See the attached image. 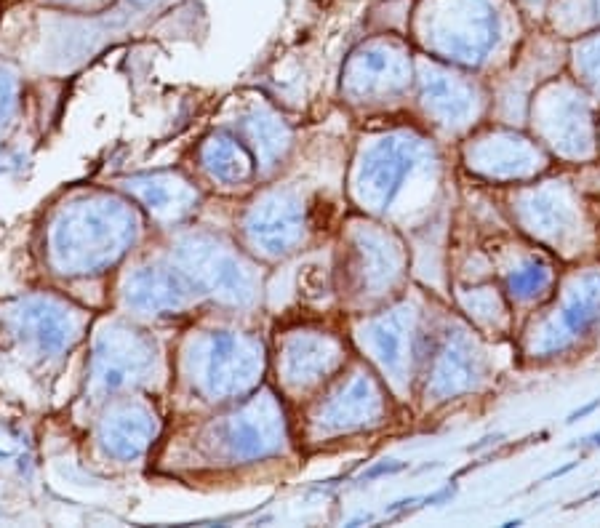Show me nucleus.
Returning a JSON list of instances; mask_svg holds the SVG:
<instances>
[{
  "mask_svg": "<svg viewBox=\"0 0 600 528\" xmlns=\"http://www.w3.org/2000/svg\"><path fill=\"white\" fill-rule=\"evenodd\" d=\"M550 267L539 259H528L526 264H520L518 270H512L507 275V291L512 299L518 302H534L550 288Z\"/></svg>",
  "mask_w": 600,
  "mask_h": 528,
  "instance_id": "a878e982",
  "label": "nucleus"
},
{
  "mask_svg": "<svg viewBox=\"0 0 600 528\" xmlns=\"http://www.w3.org/2000/svg\"><path fill=\"white\" fill-rule=\"evenodd\" d=\"M600 315V275H587L582 283L574 288V294L568 296L563 304L555 326L547 331L542 347L544 350H563L576 336H582L587 328L595 323Z\"/></svg>",
  "mask_w": 600,
  "mask_h": 528,
  "instance_id": "4be33fe9",
  "label": "nucleus"
},
{
  "mask_svg": "<svg viewBox=\"0 0 600 528\" xmlns=\"http://www.w3.org/2000/svg\"><path fill=\"white\" fill-rule=\"evenodd\" d=\"M494 142V139H491ZM494 152L478 150V166H486L488 174L499 176H523L536 166V155L523 139H512V136H499L494 144H488Z\"/></svg>",
  "mask_w": 600,
  "mask_h": 528,
  "instance_id": "5701e85b",
  "label": "nucleus"
},
{
  "mask_svg": "<svg viewBox=\"0 0 600 528\" xmlns=\"http://www.w3.org/2000/svg\"><path fill=\"white\" fill-rule=\"evenodd\" d=\"M598 406H600V398H595V400H592V403H587V406H582V408H579V411H574V414L568 416V424L576 422V419H582V416L592 414V411H595V408H598Z\"/></svg>",
  "mask_w": 600,
  "mask_h": 528,
  "instance_id": "2f4dec72",
  "label": "nucleus"
},
{
  "mask_svg": "<svg viewBox=\"0 0 600 528\" xmlns=\"http://www.w3.org/2000/svg\"><path fill=\"white\" fill-rule=\"evenodd\" d=\"M414 78V56L406 40L376 35L350 54L342 72V91L352 102H384L400 96Z\"/></svg>",
  "mask_w": 600,
  "mask_h": 528,
  "instance_id": "4468645a",
  "label": "nucleus"
},
{
  "mask_svg": "<svg viewBox=\"0 0 600 528\" xmlns=\"http://www.w3.org/2000/svg\"><path fill=\"white\" fill-rule=\"evenodd\" d=\"M523 11H539V14H547V6H550V0H518Z\"/></svg>",
  "mask_w": 600,
  "mask_h": 528,
  "instance_id": "7c9ffc66",
  "label": "nucleus"
},
{
  "mask_svg": "<svg viewBox=\"0 0 600 528\" xmlns=\"http://www.w3.org/2000/svg\"><path fill=\"white\" fill-rule=\"evenodd\" d=\"M310 235V206L302 192L267 184L254 192L238 216V240L259 262H283Z\"/></svg>",
  "mask_w": 600,
  "mask_h": 528,
  "instance_id": "0eeeda50",
  "label": "nucleus"
},
{
  "mask_svg": "<svg viewBox=\"0 0 600 528\" xmlns=\"http://www.w3.org/2000/svg\"><path fill=\"white\" fill-rule=\"evenodd\" d=\"M520 14L518 0H416L408 27L435 59L480 67L510 46Z\"/></svg>",
  "mask_w": 600,
  "mask_h": 528,
  "instance_id": "20e7f679",
  "label": "nucleus"
},
{
  "mask_svg": "<svg viewBox=\"0 0 600 528\" xmlns=\"http://www.w3.org/2000/svg\"><path fill=\"white\" fill-rule=\"evenodd\" d=\"M430 144L408 131H392L360 150L352 171V195L360 206L387 214L406 190V184L430 163Z\"/></svg>",
  "mask_w": 600,
  "mask_h": 528,
  "instance_id": "1a4fd4ad",
  "label": "nucleus"
},
{
  "mask_svg": "<svg viewBox=\"0 0 600 528\" xmlns=\"http://www.w3.org/2000/svg\"><path fill=\"white\" fill-rule=\"evenodd\" d=\"M190 419L166 448L171 470L195 475L246 470L280 459L291 443L283 395L264 384L248 398L200 411Z\"/></svg>",
  "mask_w": 600,
  "mask_h": 528,
  "instance_id": "f03ea898",
  "label": "nucleus"
},
{
  "mask_svg": "<svg viewBox=\"0 0 600 528\" xmlns=\"http://www.w3.org/2000/svg\"><path fill=\"white\" fill-rule=\"evenodd\" d=\"M150 219L123 190L83 187L64 195L46 216L43 254L62 280H91L134 254Z\"/></svg>",
  "mask_w": 600,
  "mask_h": 528,
  "instance_id": "f257e3e1",
  "label": "nucleus"
},
{
  "mask_svg": "<svg viewBox=\"0 0 600 528\" xmlns=\"http://www.w3.org/2000/svg\"><path fill=\"white\" fill-rule=\"evenodd\" d=\"M576 62L582 64V70L590 78H600V27L592 30L587 38L576 48Z\"/></svg>",
  "mask_w": 600,
  "mask_h": 528,
  "instance_id": "c85d7f7f",
  "label": "nucleus"
},
{
  "mask_svg": "<svg viewBox=\"0 0 600 528\" xmlns=\"http://www.w3.org/2000/svg\"><path fill=\"white\" fill-rule=\"evenodd\" d=\"M176 0H118L115 6L128 11L131 16H147V14H158L163 8L174 6Z\"/></svg>",
  "mask_w": 600,
  "mask_h": 528,
  "instance_id": "c756f323",
  "label": "nucleus"
},
{
  "mask_svg": "<svg viewBox=\"0 0 600 528\" xmlns=\"http://www.w3.org/2000/svg\"><path fill=\"white\" fill-rule=\"evenodd\" d=\"M475 376H478V355L472 344L459 334H448L432 358L430 392L435 398H454L459 392L470 390Z\"/></svg>",
  "mask_w": 600,
  "mask_h": 528,
  "instance_id": "412c9836",
  "label": "nucleus"
},
{
  "mask_svg": "<svg viewBox=\"0 0 600 528\" xmlns=\"http://www.w3.org/2000/svg\"><path fill=\"white\" fill-rule=\"evenodd\" d=\"M118 302L123 315L134 320L190 318L208 304L168 254L131 264L120 275Z\"/></svg>",
  "mask_w": 600,
  "mask_h": 528,
  "instance_id": "9d476101",
  "label": "nucleus"
},
{
  "mask_svg": "<svg viewBox=\"0 0 600 528\" xmlns=\"http://www.w3.org/2000/svg\"><path fill=\"white\" fill-rule=\"evenodd\" d=\"M123 190L144 216L163 230H182L203 206V190L182 171H150L120 179Z\"/></svg>",
  "mask_w": 600,
  "mask_h": 528,
  "instance_id": "2eb2a0df",
  "label": "nucleus"
},
{
  "mask_svg": "<svg viewBox=\"0 0 600 528\" xmlns=\"http://www.w3.org/2000/svg\"><path fill=\"white\" fill-rule=\"evenodd\" d=\"M195 166L206 182L222 192H243L259 184L254 152L232 128H219L203 136L195 150Z\"/></svg>",
  "mask_w": 600,
  "mask_h": 528,
  "instance_id": "f3484780",
  "label": "nucleus"
},
{
  "mask_svg": "<svg viewBox=\"0 0 600 528\" xmlns=\"http://www.w3.org/2000/svg\"><path fill=\"white\" fill-rule=\"evenodd\" d=\"M272 368L278 374L280 395L302 398L323 390L344 368V342L336 334L312 326L288 328L278 334Z\"/></svg>",
  "mask_w": 600,
  "mask_h": 528,
  "instance_id": "9b49d317",
  "label": "nucleus"
},
{
  "mask_svg": "<svg viewBox=\"0 0 600 528\" xmlns=\"http://www.w3.org/2000/svg\"><path fill=\"white\" fill-rule=\"evenodd\" d=\"M526 206L528 222L534 224V230L558 235V232H566L571 224V203L560 198L558 192H536Z\"/></svg>",
  "mask_w": 600,
  "mask_h": 528,
  "instance_id": "b1692460",
  "label": "nucleus"
},
{
  "mask_svg": "<svg viewBox=\"0 0 600 528\" xmlns=\"http://www.w3.org/2000/svg\"><path fill=\"white\" fill-rule=\"evenodd\" d=\"M318 398L307 419V432L312 438H334L368 430L387 414L384 390L366 368H355L347 376L342 374L334 384L323 387Z\"/></svg>",
  "mask_w": 600,
  "mask_h": 528,
  "instance_id": "ddd939ff",
  "label": "nucleus"
},
{
  "mask_svg": "<svg viewBox=\"0 0 600 528\" xmlns=\"http://www.w3.org/2000/svg\"><path fill=\"white\" fill-rule=\"evenodd\" d=\"M46 11L56 14H75V16H99L107 14L118 0H32Z\"/></svg>",
  "mask_w": 600,
  "mask_h": 528,
  "instance_id": "cd10ccee",
  "label": "nucleus"
},
{
  "mask_svg": "<svg viewBox=\"0 0 600 528\" xmlns=\"http://www.w3.org/2000/svg\"><path fill=\"white\" fill-rule=\"evenodd\" d=\"M6 326L27 355L56 363L86 339L91 315L67 296L38 291L8 304Z\"/></svg>",
  "mask_w": 600,
  "mask_h": 528,
  "instance_id": "6e6552de",
  "label": "nucleus"
},
{
  "mask_svg": "<svg viewBox=\"0 0 600 528\" xmlns=\"http://www.w3.org/2000/svg\"><path fill=\"white\" fill-rule=\"evenodd\" d=\"M352 280L358 294L379 296L395 286L403 272L400 243L387 230L358 227L352 235Z\"/></svg>",
  "mask_w": 600,
  "mask_h": 528,
  "instance_id": "6ab92c4d",
  "label": "nucleus"
},
{
  "mask_svg": "<svg viewBox=\"0 0 600 528\" xmlns=\"http://www.w3.org/2000/svg\"><path fill=\"white\" fill-rule=\"evenodd\" d=\"M203 299L232 315L254 312L262 302L264 280L259 259L240 246V240L206 227H182L166 251Z\"/></svg>",
  "mask_w": 600,
  "mask_h": 528,
  "instance_id": "423d86ee",
  "label": "nucleus"
},
{
  "mask_svg": "<svg viewBox=\"0 0 600 528\" xmlns=\"http://www.w3.org/2000/svg\"><path fill=\"white\" fill-rule=\"evenodd\" d=\"M270 368L267 344L232 318H203L182 334L171 355V392L200 414L230 406L262 387Z\"/></svg>",
  "mask_w": 600,
  "mask_h": 528,
  "instance_id": "7ed1b4c3",
  "label": "nucleus"
},
{
  "mask_svg": "<svg viewBox=\"0 0 600 528\" xmlns=\"http://www.w3.org/2000/svg\"><path fill=\"white\" fill-rule=\"evenodd\" d=\"M232 131H238L240 139L248 144V150L254 152L259 182L270 179L286 166L291 147H294V131L272 104L262 102V99L248 102L238 112Z\"/></svg>",
  "mask_w": 600,
  "mask_h": 528,
  "instance_id": "a211bd4d",
  "label": "nucleus"
},
{
  "mask_svg": "<svg viewBox=\"0 0 600 528\" xmlns=\"http://www.w3.org/2000/svg\"><path fill=\"white\" fill-rule=\"evenodd\" d=\"M584 443H587V446H600V432H595L590 438H584Z\"/></svg>",
  "mask_w": 600,
  "mask_h": 528,
  "instance_id": "473e14b6",
  "label": "nucleus"
},
{
  "mask_svg": "<svg viewBox=\"0 0 600 528\" xmlns=\"http://www.w3.org/2000/svg\"><path fill=\"white\" fill-rule=\"evenodd\" d=\"M171 382V360L158 336L134 318H104L91 331L86 398L96 408L128 392H160Z\"/></svg>",
  "mask_w": 600,
  "mask_h": 528,
  "instance_id": "39448f33",
  "label": "nucleus"
},
{
  "mask_svg": "<svg viewBox=\"0 0 600 528\" xmlns=\"http://www.w3.org/2000/svg\"><path fill=\"white\" fill-rule=\"evenodd\" d=\"M419 83H422V104L427 115L440 126H462L475 107L472 86L464 83L462 75L448 72L432 62L419 64Z\"/></svg>",
  "mask_w": 600,
  "mask_h": 528,
  "instance_id": "aec40b11",
  "label": "nucleus"
},
{
  "mask_svg": "<svg viewBox=\"0 0 600 528\" xmlns=\"http://www.w3.org/2000/svg\"><path fill=\"white\" fill-rule=\"evenodd\" d=\"M163 419L150 392H128L104 400L94 422V443L104 459L139 462L160 443Z\"/></svg>",
  "mask_w": 600,
  "mask_h": 528,
  "instance_id": "f8f14e48",
  "label": "nucleus"
},
{
  "mask_svg": "<svg viewBox=\"0 0 600 528\" xmlns=\"http://www.w3.org/2000/svg\"><path fill=\"white\" fill-rule=\"evenodd\" d=\"M360 339H363V347L371 352V358L379 363L382 374L395 387L406 384V379L411 376V366L419 355V328L406 307L368 320L366 326L360 328Z\"/></svg>",
  "mask_w": 600,
  "mask_h": 528,
  "instance_id": "dca6fc26",
  "label": "nucleus"
},
{
  "mask_svg": "<svg viewBox=\"0 0 600 528\" xmlns=\"http://www.w3.org/2000/svg\"><path fill=\"white\" fill-rule=\"evenodd\" d=\"M547 14L560 30H598L600 0H550Z\"/></svg>",
  "mask_w": 600,
  "mask_h": 528,
  "instance_id": "393cba45",
  "label": "nucleus"
},
{
  "mask_svg": "<svg viewBox=\"0 0 600 528\" xmlns=\"http://www.w3.org/2000/svg\"><path fill=\"white\" fill-rule=\"evenodd\" d=\"M19 102H22L19 75L6 62H0V131H6L14 123Z\"/></svg>",
  "mask_w": 600,
  "mask_h": 528,
  "instance_id": "bb28decb",
  "label": "nucleus"
}]
</instances>
